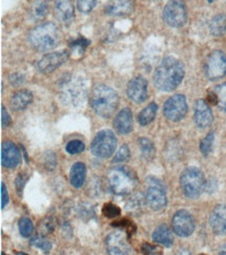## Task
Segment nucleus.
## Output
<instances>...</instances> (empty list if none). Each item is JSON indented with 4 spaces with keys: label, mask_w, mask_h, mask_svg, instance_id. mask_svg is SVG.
<instances>
[{
    "label": "nucleus",
    "mask_w": 226,
    "mask_h": 255,
    "mask_svg": "<svg viewBox=\"0 0 226 255\" xmlns=\"http://www.w3.org/2000/svg\"><path fill=\"white\" fill-rule=\"evenodd\" d=\"M185 77L184 64L174 57H167L154 71V86L165 92L175 90Z\"/></svg>",
    "instance_id": "obj_1"
},
{
    "label": "nucleus",
    "mask_w": 226,
    "mask_h": 255,
    "mask_svg": "<svg viewBox=\"0 0 226 255\" xmlns=\"http://www.w3.org/2000/svg\"><path fill=\"white\" fill-rule=\"evenodd\" d=\"M62 40L61 30L52 22L39 24L28 34V42L32 48L39 51L50 50L59 46Z\"/></svg>",
    "instance_id": "obj_2"
},
{
    "label": "nucleus",
    "mask_w": 226,
    "mask_h": 255,
    "mask_svg": "<svg viewBox=\"0 0 226 255\" xmlns=\"http://www.w3.org/2000/svg\"><path fill=\"white\" fill-rule=\"evenodd\" d=\"M119 105L117 92L105 85H97L91 95V106L94 112L100 118L109 119L115 113Z\"/></svg>",
    "instance_id": "obj_3"
},
{
    "label": "nucleus",
    "mask_w": 226,
    "mask_h": 255,
    "mask_svg": "<svg viewBox=\"0 0 226 255\" xmlns=\"http://www.w3.org/2000/svg\"><path fill=\"white\" fill-rule=\"evenodd\" d=\"M138 177L128 166L114 167L107 175V185L113 194L125 196L133 193L137 187Z\"/></svg>",
    "instance_id": "obj_4"
},
{
    "label": "nucleus",
    "mask_w": 226,
    "mask_h": 255,
    "mask_svg": "<svg viewBox=\"0 0 226 255\" xmlns=\"http://www.w3.org/2000/svg\"><path fill=\"white\" fill-rule=\"evenodd\" d=\"M180 187L182 193L190 199L198 198L206 188V178L197 167H188L180 176Z\"/></svg>",
    "instance_id": "obj_5"
},
{
    "label": "nucleus",
    "mask_w": 226,
    "mask_h": 255,
    "mask_svg": "<svg viewBox=\"0 0 226 255\" xmlns=\"http://www.w3.org/2000/svg\"><path fill=\"white\" fill-rule=\"evenodd\" d=\"M145 201L152 210L163 209L167 204V195L160 180L149 177L146 180Z\"/></svg>",
    "instance_id": "obj_6"
},
{
    "label": "nucleus",
    "mask_w": 226,
    "mask_h": 255,
    "mask_svg": "<svg viewBox=\"0 0 226 255\" xmlns=\"http://www.w3.org/2000/svg\"><path fill=\"white\" fill-rule=\"evenodd\" d=\"M117 147V138L111 130H102L97 133L91 144L92 153L99 158L111 157Z\"/></svg>",
    "instance_id": "obj_7"
},
{
    "label": "nucleus",
    "mask_w": 226,
    "mask_h": 255,
    "mask_svg": "<svg viewBox=\"0 0 226 255\" xmlns=\"http://www.w3.org/2000/svg\"><path fill=\"white\" fill-rule=\"evenodd\" d=\"M163 18L171 27L184 26L188 19L185 2L182 0H170L163 10Z\"/></svg>",
    "instance_id": "obj_8"
},
{
    "label": "nucleus",
    "mask_w": 226,
    "mask_h": 255,
    "mask_svg": "<svg viewBox=\"0 0 226 255\" xmlns=\"http://www.w3.org/2000/svg\"><path fill=\"white\" fill-rule=\"evenodd\" d=\"M208 79L216 81L226 74V54L221 50H215L208 57L204 65Z\"/></svg>",
    "instance_id": "obj_9"
},
{
    "label": "nucleus",
    "mask_w": 226,
    "mask_h": 255,
    "mask_svg": "<svg viewBox=\"0 0 226 255\" xmlns=\"http://www.w3.org/2000/svg\"><path fill=\"white\" fill-rule=\"evenodd\" d=\"M188 112L187 100L182 94H175L168 99L164 105V114L171 122H179Z\"/></svg>",
    "instance_id": "obj_10"
},
{
    "label": "nucleus",
    "mask_w": 226,
    "mask_h": 255,
    "mask_svg": "<svg viewBox=\"0 0 226 255\" xmlns=\"http://www.w3.org/2000/svg\"><path fill=\"white\" fill-rule=\"evenodd\" d=\"M172 228L178 237L188 238L195 230V220L188 210L181 209L172 219Z\"/></svg>",
    "instance_id": "obj_11"
},
{
    "label": "nucleus",
    "mask_w": 226,
    "mask_h": 255,
    "mask_svg": "<svg viewBox=\"0 0 226 255\" xmlns=\"http://www.w3.org/2000/svg\"><path fill=\"white\" fill-rule=\"evenodd\" d=\"M65 88L62 91V100L70 106H77L81 104L85 98V86L81 81H66L64 82Z\"/></svg>",
    "instance_id": "obj_12"
},
{
    "label": "nucleus",
    "mask_w": 226,
    "mask_h": 255,
    "mask_svg": "<svg viewBox=\"0 0 226 255\" xmlns=\"http://www.w3.org/2000/svg\"><path fill=\"white\" fill-rule=\"evenodd\" d=\"M106 250L110 254H129L132 247L129 245L128 239L122 231L111 233L105 241Z\"/></svg>",
    "instance_id": "obj_13"
},
{
    "label": "nucleus",
    "mask_w": 226,
    "mask_h": 255,
    "mask_svg": "<svg viewBox=\"0 0 226 255\" xmlns=\"http://www.w3.org/2000/svg\"><path fill=\"white\" fill-rule=\"evenodd\" d=\"M69 58L67 51H57L51 52L46 56L43 57L37 64L38 70L42 73H50L58 69L61 65L66 62Z\"/></svg>",
    "instance_id": "obj_14"
},
{
    "label": "nucleus",
    "mask_w": 226,
    "mask_h": 255,
    "mask_svg": "<svg viewBox=\"0 0 226 255\" xmlns=\"http://www.w3.org/2000/svg\"><path fill=\"white\" fill-rule=\"evenodd\" d=\"M147 87H148V83L144 78L142 77L135 78L134 80H132L128 83V86H127L128 98L136 104L143 103L147 99V95H148Z\"/></svg>",
    "instance_id": "obj_15"
},
{
    "label": "nucleus",
    "mask_w": 226,
    "mask_h": 255,
    "mask_svg": "<svg viewBox=\"0 0 226 255\" xmlns=\"http://www.w3.org/2000/svg\"><path fill=\"white\" fill-rule=\"evenodd\" d=\"M194 120H195L197 127L201 128V129L211 126L214 116L208 102L204 100H198L195 103V107H194Z\"/></svg>",
    "instance_id": "obj_16"
},
{
    "label": "nucleus",
    "mask_w": 226,
    "mask_h": 255,
    "mask_svg": "<svg viewBox=\"0 0 226 255\" xmlns=\"http://www.w3.org/2000/svg\"><path fill=\"white\" fill-rule=\"evenodd\" d=\"M135 8V0H109L105 10L112 16L123 17L133 13Z\"/></svg>",
    "instance_id": "obj_17"
},
{
    "label": "nucleus",
    "mask_w": 226,
    "mask_h": 255,
    "mask_svg": "<svg viewBox=\"0 0 226 255\" xmlns=\"http://www.w3.org/2000/svg\"><path fill=\"white\" fill-rule=\"evenodd\" d=\"M210 224L218 236L226 235V205H217L212 211L210 217Z\"/></svg>",
    "instance_id": "obj_18"
},
{
    "label": "nucleus",
    "mask_w": 226,
    "mask_h": 255,
    "mask_svg": "<svg viewBox=\"0 0 226 255\" xmlns=\"http://www.w3.org/2000/svg\"><path fill=\"white\" fill-rule=\"evenodd\" d=\"M18 147L12 141H4L1 145V163L6 168H15L20 163Z\"/></svg>",
    "instance_id": "obj_19"
},
{
    "label": "nucleus",
    "mask_w": 226,
    "mask_h": 255,
    "mask_svg": "<svg viewBox=\"0 0 226 255\" xmlns=\"http://www.w3.org/2000/svg\"><path fill=\"white\" fill-rule=\"evenodd\" d=\"M133 113L131 109H122L117 114L114 121V127L119 134H128L133 131Z\"/></svg>",
    "instance_id": "obj_20"
},
{
    "label": "nucleus",
    "mask_w": 226,
    "mask_h": 255,
    "mask_svg": "<svg viewBox=\"0 0 226 255\" xmlns=\"http://www.w3.org/2000/svg\"><path fill=\"white\" fill-rule=\"evenodd\" d=\"M55 13L61 22H71L74 18V5L72 0H56Z\"/></svg>",
    "instance_id": "obj_21"
},
{
    "label": "nucleus",
    "mask_w": 226,
    "mask_h": 255,
    "mask_svg": "<svg viewBox=\"0 0 226 255\" xmlns=\"http://www.w3.org/2000/svg\"><path fill=\"white\" fill-rule=\"evenodd\" d=\"M85 175H87V167H85L84 163H74L70 171V183L72 184V186L80 188L84 183Z\"/></svg>",
    "instance_id": "obj_22"
},
{
    "label": "nucleus",
    "mask_w": 226,
    "mask_h": 255,
    "mask_svg": "<svg viewBox=\"0 0 226 255\" xmlns=\"http://www.w3.org/2000/svg\"><path fill=\"white\" fill-rule=\"evenodd\" d=\"M152 240L154 243L168 248L173 245V236H172L171 230L166 225H160L154 230Z\"/></svg>",
    "instance_id": "obj_23"
},
{
    "label": "nucleus",
    "mask_w": 226,
    "mask_h": 255,
    "mask_svg": "<svg viewBox=\"0 0 226 255\" xmlns=\"http://www.w3.org/2000/svg\"><path fill=\"white\" fill-rule=\"evenodd\" d=\"M32 101V94L28 90H21L13 95L10 106L14 110H23Z\"/></svg>",
    "instance_id": "obj_24"
},
{
    "label": "nucleus",
    "mask_w": 226,
    "mask_h": 255,
    "mask_svg": "<svg viewBox=\"0 0 226 255\" xmlns=\"http://www.w3.org/2000/svg\"><path fill=\"white\" fill-rule=\"evenodd\" d=\"M30 18L35 21L45 18L49 13L48 0H36L30 6Z\"/></svg>",
    "instance_id": "obj_25"
},
{
    "label": "nucleus",
    "mask_w": 226,
    "mask_h": 255,
    "mask_svg": "<svg viewBox=\"0 0 226 255\" xmlns=\"http://www.w3.org/2000/svg\"><path fill=\"white\" fill-rule=\"evenodd\" d=\"M157 112V105L155 103L149 104L146 108H144L141 113L139 114V124L141 126H147L150 123H152L155 119V115Z\"/></svg>",
    "instance_id": "obj_26"
},
{
    "label": "nucleus",
    "mask_w": 226,
    "mask_h": 255,
    "mask_svg": "<svg viewBox=\"0 0 226 255\" xmlns=\"http://www.w3.org/2000/svg\"><path fill=\"white\" fill-rule=\"evenodd\" d=\"M210 29L214 36H223L226 34V16L222 14L215 16L210 23Z\"/></svg>",
    "instance_id": "obj_27"
},
{
    "label": "nucleus",
    "mask_w": 226,
    "mask_h": 255,
    "mask_svg": "<svg viewBox=\"0 0 226 255\" xmlns=\"http://www.w3.org/2000/svg\"><path fill=\"white\" fill-rule=\"evenodd\" d=\"M138 143L140 148H141V153L144 159H146V160H152L155 155V147L152 141L148 139V138L142 137L138 140Z\"/></svg>",
    "instance_id": "obj_28"
},
{
    "label": "nucleus",
    "mask_w": 226,
    "mask_h": 255,
    "mask_svg": "<svg viewBox=\"0 0 226 255\" xmlns=\"http://www.w3.org/2000/svg\"><path fill=\"white\" fill-rule=\"evenodd\" d=\"M57 225H58L57 219H55L53 217H46L40 222L38 229H39V232L41 233V236L45 237L55 231L57 228Z\"/></svg>",
    "instance_id": "obj_29"
},
{
    "label": "nucleus",
    "mask_w": 226,
    "mask_h": 255,
    "mask_svg": "<svg viewBox=\"0 0 226 255\" xmlns=\"http://www.w3.org/2000/svg\"><path fill=\"white\" fill-rule=\"evenodd\" d=\"M89 45H90L89 40L84 39L83 37H79L76 40H74L72 43H70V48L73 55L81 56Z\"/></svg>",
    "instance_id": "obj_30"
},
{
    "label": "nucleus",
    "mask_w": 226,
    "mask_h": 255,
    "mask_svg": "<svg viewBox=\"0 0 226 255\" xmlns=\"http://www.w3.org/2000/svg\"><path fill=\"white\" fill-rule=\"evenodd\" d=\"M18 226L20 235L23 238H29L32 231H34V225H32V222L28 218H21L18 222Z\"/></svg>",
    "instance_id": "obj_31"
},
{
    "label": "nucleus",
    "mask_w": 226,
    "mask_h": 255,
    "mask_svg": "<svg viewBox=\"0 0 226 255\" xmlns=\"http://www.w3.org/2000/svg\"><path fill=\"white\" fill-rule=\"evenodd\" d=\"M214 93L216 94L217 98V105L218 107L226 112V84H222L217 86L214 90Z\"/></svg>",
    "instance_id": "obj_32"
},
{
    "label": "nucleus",
    "mask_w": 226,
    "mask_h": 255,
    "mask_svg": "<svg viewBox=\"0 0 226 255\" xmlns=\"http://www.w3.org/2000/svg\"><path fill=\"white\" fill-rule=\"evenodd\" d=\"M113 227H121V228H125L127 231V236L132 237L134 233L136 232V226L134 223L128 220V219H121V220H117L115 222L112 223Z\"/></svg>",
    "instance_id": "obj_33"
},
{
    "label": "nucleus",
    "mask_w": 226,
    "mask_h": 255,
    "mask_svg": "<svg viewBox=\"0 0 226 255\" xmlns=\"http://www.w3.org/2000/svg\"><path fill=\"white\" fill-rule=\"evenodd\" d=\"M214 140H215L214 132H210V133L201 140V142H200V151H201V153H202L204 156H208V155L212 152Z\"/></svg>",
    "instance_id": "obj_34"
},
{
    "label": "nucleus",
    "mask_w": 226,
    "mask_h": 255,
    "mask_svg": "<svg viewBox=\"0 0 226 255\" xmlns=\"http://www.w3.org/2000/svg\"><path fill=\"white\" fill-rule=\"evenodd\" d=\"M102 214L109 219H115L121 215V209L113 203H106L102 207Z\"/></svg>",
    "instance_id": "obj_35"
},
{
    "label": "nucleus",
    "mask_w": 226,
    "mask_h": 255,
    "mask_svg": "<svg viewBox=\"0 0 226 255\" xmlns=\"http://www.w3.org/2000/svg\"><path fill=\"white\" fill-rule=\"evenodd\" d=\"M30 245L36 247V248H38V249H41V250H43V251H45V252L50 251V250H51V247H52L50 242L44 240L43 238H39V237L32 239V240L30 241Z\"/></svg>",
    "instance_id": "obj_36"
},
{
    "label": "nucleus",
    "mask_w": 226,
    "mask_h": 255,
    "mask_svg": "<svg viewBox=\"0 0 226 255\" xmlns=\"http://www.w3.org/2000/svg\"><path fill=\"white\" fill-rule=\"evenodd\" d=\"M83 150H84V144L80 140H71L66 145V151L72 155L79 154L83 152Z\"/></svg>",
    "instance_id": "obj_37"
},
{
    "label": "nucleus",
    "mask_w": 226,
    "mask_h": 255,
    "mask_svg": "<svg viewBox=\"0 0 226 255\" xmlns=\"http://www.w3.org/2000/svg\"><path fill=\"white\" fill-rule=\"evenodd\" d=\"M131 156V152H129V148L127 145H122L120 147V150L117 152V154L115 155L114 159H113V162L114 163H120L123 162Z\"/></svg>",
    "instance_id": "obj_38"
},
{
    "label": "nucleus",
    "mask_w": 226,
    "mask_h": 255,
    "mask_svg": "<svg viewBox=\"0 0 226 255\" xmlns=\"http://www.w3.org/2000/svg\"><path fill=\"white\" fill-rule=\"evenodd\" d=\"M97 3V0H77V6L78 9L82 13H90L91 10L95 7Z\"/></svg>",
    "instance_id": "obj_39"
},
{
    "label": "nucleus",
    "mask_w": 226,
    "mask_h": 255,
    "mask_svg": "<svg viewBox=\"0 0 226 255\" xmlns=\"http://www.w3.org/2000/svg\"><path fill=\"white\" fill-rule=\"evenodd\" d=\"M26 182H27V175L24 173H20L16 179V189L19 195H21V193H22L23 187Z\"/></svg>",
    "instance_id": "obj_40"
},
{
    "label": "nucleus",
    "mask_w": 226,
    "mask_h": 255,
    "mask_svg": "<svg viewBox=\"0 0 226 255\" xmlns=\"http://www.w3.org/2000/svg\"><path fill=\"white\" fill-rule=\"evenodd\" d=\"M9 83L12 86H20V85H22L24 83V77L23 74H20V73H13L12 76H9Z\"/></svg>",
    "instance_id": "obj_41"
},
{
    "label": "nucleus",
    "mask_w": 226,
    "mask_h": 255,
    "mask_svg": "<svg viewBox=\"0 0 226 255\" xmlns=\"http://www.w3.org/2000/svg\"><path fill=\"white\" fill-rule=\"evenodd\" d=\"M142 252L145 254H160L161 250L156 246H152L150 244L144 243L142 245Z\"/></svg>",
    "instance_id": "obj_42"
},
{
    "label": "nucleus",
    "mask_w": 226,
    "mask_h": 255,
    "mask_svg": "<svg viewBox=\"0 0 226 255\" xmlns=\"http://www.w3.org/2000/svg\"><path fill=\"white\" fill-rule=\"evenodd\" d=\"M1 123H2V127L3 128L8 127L10 125V123H12V121H10L9 115H8L6 109L3 107V106L1 107Z\"/></svg>",
    "instance_id": "obj_43"
},
{
    "label": "nucleus",
    "mask_w": 226,
    "mask_h": 255,
    "mask_svg": "<svg viewBox=\"0 0 226 255\" xmlns=\"http://www.w3.org/2000/svg\"><path fill=\"white\" fill-rule=\"evenodd\" d=\"M8 202V195L4 183H1V208H4Z\"/></svg>",
    "instance_id": "obj_44"
},
{
    "label": "nucleus",
    "mask_w": 226,
    "mask_h": 255,
    "mask_svg": "<svg viewBox=\"0 0 226 255\" xmlns=\"http://www.w3.org/2000/svg\"><path fill=\"white\" fill-rule=\"evenodd\" d=\"M219 253H220V254H226V245L223 246V247L219 250Z\"/></svg>",
    "instance_id": "obj_45"
},
{
    "label": "nucleus",
    "mask_w": 226,
    "mask_h": 255,
    "mask_svg": "<svg viewBox=\"0 0 226 255\" xmlns=\"http://www.w3.org/2000/svg\"><path fill=\"white\" fill-rule=\"evenodd\" d=\"M208 1H209V2H213V1H214V0H208Z\"/></svg>",
    "instance_id": "obj_46"
}]
</instances>
